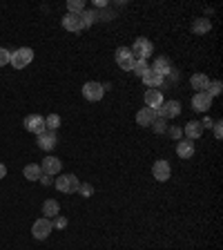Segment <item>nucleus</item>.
Segmentation results:
<instances>
[{"mask_svg":"<svg viewBox=\"0 0 223 250\" xmlns=\"http://www.w3.org/2000/svg\"><path fill=\"white\" fill-rule=\"evenodd\" d=\"M130 52L136 61H147V58L154 54V45H152V41H147V38H136L134 45L130 47Z\"/></svg>","mask_w":223,"mask_h":250,"instance_id":"1","label":"nucleus"},{"mask_svg":"<svg viewBox=\"0 0 223 250\" xmlns=\"http://www.w3.org/2000/svg\"><path fill=\"white\" fill-rule=\"evenodd\" d=\"M34 61V52H31L29 47H20V49H16L14 54H11V67L14 69H25L29 62Z\"/></svg>","mask_w":223,"mask_h":250,"instance_id":"2","label":"nucleus"},{"mask_svg":"<svg viewBox=\"0 0 223 250\" xmlns=\"http://www.w3.org/2000/svg\"><path fill=\"white\" fill-rule=\"evenodd\" d=\"M154 112L159 119H174V116L181 114V103L179 101H163Z\"/></svg>","mask_w":223,"mask_h":250,"instance_id":"3","label":"nucleus"},{"mask_svg":"<svg viewBox=\"0 0 223 250\" xmlns=\"http://www.w3.org/2000/svg\"><path fill=\"white\" fill-rule=\"evenodd\" d=\"M114 58H116V62H119L121 69H125V72H132V69H134L136 58L132 56L130 47H119V49H116V54H114Z\"/></svg>","mask_w":223,"mask_h":250,"instance_id":"4","label":"nucleus"},{"mask_svg":"<svg viewBox=\"0 0 223 250\" xmlns=\"http://www.w3.org/2000/svg\"><path fill=\"white\" fill-rule=\"evenodd\" d=\"M54 230V224H52V219H36L34 221V226H31V234L36 237V239H47L49 234H52Z\"/></svg>","mask_w":223,"mask_h":250,"instance_id":"5","label":"nucleus"},{"mask_svg":"<svg viewBox=\"0 0 223 250\" xmlns=\"http://www.w3.org/2000/svg\"><path fill=\"white\" fill-rule=\"evenodd\" d=\"M78 186H81V181H78L76 174H61V177L56 179V188L61 190V192L72 194V192L78 190Z\"/></svg>","mask_w":223,"mask_h":250,"instance_id":"6","label":"nucleus"},{"mask_svg":"<svg viewBox=\"0 0 223 250\" xmlns=\"http://www.w3.org/2000/svg\"><path fill=\"white\" fill-rule=\"evenodd\" d=\"M83 96H85V101L96 103V101H101L105 96V87L101 83H96V81H89V83L83 85Z\"/></svg>","mask_w":223,"mask_h":250,"instance_id":"7","label":"nucleus"},{"mask_svg":"<svg viewBox=\"0 0 223 250\" xmlns=\"http://www.w3.org/2000/svg\"><path fill=\"white\" fill-rule=\"evenodd\" d=\"M25 130L27 132H31V134H42V132L47 130L45 127V116H41V114H31V116H27L25 119Z\"/></svg>","mask_w":223,"mask_h":250,"instance_id":"8","label":"nucleus"},{"mask_svg":"<svg viewBox=\"0 0 223 250\" xmlns=\"http://www.w3.org/2000/svg\"><path fill=\"white\" fill-rule=\"evenodd\" d=\"M152 174H154V179L156 181H167L170 179V174H172V167H170V163L165 161V159H159V161L152 166Z\"/></svg>","mask_w":223,"mask_h":250,"instance_id":"9","label":"nucleus"},{"mask_svg":"<svg viewBox=\"0 0 223 250\" xmlns=\"http://www.w3.org/2000/svg\"><path fill=\"white\" fill-rule=\"evenodd\" d=\"M58 146V139H56V132H49L45 130L42 134H38V147L45 152H52L54 147Z\"/></svg>","mask_w":223,"mask_h":250,"instance_id":"10","label":"nucleus"},{"mask_svg":"<svg viewBox=\"0 0 223 250\" xmlns=\"http://www.w3.org/2000/svg\"><path fill=\"white\" fill-rule=\"evenodd\" d=\"M41 170H42V174H47V177L58 174V172H61V159H56V156H45L41 163Z\"/></svg>","mask_w":223,"mask_h":250,"instance_id":"11","label":"nucleus"},{"mask_svg":"<svg viewBox=\"0 0 223 250\" xmlns=\"http://www.w3.org/2000/svg\"><path fill=\"white\" fill-rule=\"evenodd\" d=\"M141 78H143V83H145L150 89H159L163 83H165V78H163L161 74H156L154 69H147V72L143 74V76H141Z\"/></svg>","mask_w":223,"mask_h":250,"instance_id":"12","label":"nucleus"},{"mask_svg":"<svg viewBox=\"0 0 223 250\" xmlns=\"http://www.w3.org/2000/svg\"><path fill=\"white\" fill-rule=\"evenodd\" d=\"M62 27H65L67 31H81V29H83L81 14H65V16H62Z\"/></svg>","mask_w":223,"mask_h":250,"instance_id":"13","label":"nucleus"},{"mask_svg":"<svg viewBox=\"0 0 223 250\" xmlns=\"http://www.w3.org/2000/svg\"><path fill=\"white\" fill-rule=\"evenodd\" d=\"M192 107L197 109V112H208V109L212 107V99H210L205 92L194 94V96H192Z\"/></svg>","mask_w":223,"mask_h":250,"instance_id":"14","label":"nucleus"},{"mask_svg":"<svg viewBox=\"0 0 223 250\" xmlns=\"http://www.w3.org/2000/svg\"><path fill=\"white\" fill-rule=\"evenodd\" d=\"M156 121V112L152 107H143L139 109V114H136V123L141 125V127H150L152 123Z\"/></svg>","mask_w":223,"mask_h":250,"instance_id":"15","label":"nucleus"},{"mask_svg":"<svg viewBox=\"0 0 223 250\" xmlns=\"http://www.w3.org/2000/svg\"><path fill=\"white\" fill-rule=\"evenodd\" d=\"M150 69H154L156 74H161L163 78H165V76H170V74L174 72V69H172V62H170V58H165V56H159V58H156V61H154V65H152Z\"/></svg>","mask_w":223,"mask_h":250,"instance_id":"16","label":"nucleus"},{"mask_svg":"<svg viewBox=\"0 0 223 250\" xmlns=\"http://www.w3.org/2000/svg\"><path fill=\"white\" fill-rule=\"evenodd\" d=\"M177 154L181 156V159H192L194 156V143L190 139H181L177 143Z\"/></svg>","mask_w":223,"mask_h":250,"instance_id":"17","label":"nucleus"},{"mask_svg":"<svg viewBox=\"0 0 223 250\" xmlns=\"http://www.w3.org/2000/svg\"><path fill=\"white\" fill-rule=\"evenodd\" d=\"M183 134H185L190 141L199 139V136L203 134V125H201V121H190V123H185V127H183Z\"/></svg>","mask_w":223,"mask_h":250,"instance_id":"18","label":"nucleus"},{"mask_svg":"<svg viewBox=\"0 0 223 250\" xmlns=\"http://www.w3.org/2000/svg\"><path fill=\"white\" fill-rule=\"evenodd\" d=\"M143 99H145V105H147V107L156 109L159 105L163 103V92H161V89H147Z\"/></svg>","mask_w":223,"mask_h":250,"instance_id":"19","label":"nucleus"},{"mask_svg":"<svg viewBox=\"0 0 223 250\" xmlns=\"http://www.w3.org/2000/svg\"><path fill=\"white\" fill-rule=\"evenodd\" d=\"M58 212H61V206H58V201H54V199H47V201L42 203V214H45V219H56Z\"/></svg>","mask_w":223,"mask_h":250,"instance_id":"20","label":"nucleus"},{"mask_svg":"<svg viewBox=\"0 0 223 250\" xmlns=\"http://www.w3.org/2000/svg\"><path fill=\"white\" fill-rule=\"evenodd\" d=\"M210 29H212V22H210V18H197V21L192 22V31L197 34V36L208 34Z\"/></svg>","mask_w":223,"mask_h":250,"instance_id":"21","label":"nucleus"},{"mask_svg":"<svg viewBox=\"0 0 223 250\" xmlns=\"http://www.w3.org/2000/svg\"><path fill=\"white\" fill-rule=\"evenodd\" d=\"M22 174H25L27 181H41L42 170H41V166H36V163H29V166H25Z\"/></svg>","mask_w":223,"mask_h":250,"instance_id":"22","label":"nucleus"},{"mask_svg":"<svg viewBox=\"0 0 223 250\" xmlns=\"http://www.w3.org/2000/svg\"><path fill=\"white\" fill-rule=\"evenodd\" d=\"M208 85H210V78L205 74H194L192 76V87L197 89V94L208 92Z\"/></svg>","mask_w":223,"mask_h":250,"instance_id":"23","label":"nucleus"},{"mask_svg":"<svg viewBox=\"0 0 223 250\" xmlns=\"http://www.w3.org/2000/svg\"><path fill=\"white\" fill-rule=\"evenodd\" d=\"M81 21H83V27H92L94 22L99 21V11L96 9H87L81 14Z\"/></svg>","mask_w":223,"mask_h":250,"instance_id":"24","label":"nucleus"},{"mask_svg":"<svg viewBox=\"0 0 223 250\" xmlns=\"http://www.w3.org/2000/svg\"><path fill=\"white\" fill-rule=\"evenodd\" d=\"M85 11V0H69L67 2V14H83Z\"/></svg>","mask_w":223,"mask_h":250,"instance_id":"25","label":"nucleus"},{"mask_svg":"<svg viewBox=\"0 0 223 250\" xmlns=\"http://www.w3.org/2000/svg\"><path fill=\"white\" fill-rule=\"evenodd\" d=\"M45 127L49 132H56L58 127H61V116H58V114H49L45 119Z\"/></svg>","mask_w":223,"mask_h":250,"instance_id":"26","label":"nucleus"},{"mask_svg":"<svg viewBox=\"0 0 223 250\" xmlns=\"http://www.w3.org/2000/svg\"><path fill=\"white\" fill-rule=\"evenodd\" d=\"M221 89H223V85H221V81H212V83L208 85V96L210 99H214V96H219V94H221Z\"/></svg>","mask_w":223,"mask_h":250,"instance_id":"27","label":"nucleus"},{"mask_svg":"<svg viewBox=\"0 0 223 250\" xmlns=\"http://www.w3.org/2000/svg\"><path fill=\"white\" fill-rule=\"evenodd\" d=\"M76 192L81 194V197H85V199H87V197H92V194H94V188L89 186V183H81V186H78V190H76Z\"/></svg>","mask_w":223,"mask_h":250,"instance_id":"28","label":"nucleus"},{"mask_svg":"<svg viewBox=\"0 0 223 250\" xmlns=\"http://www.w3.org/2000/svg\"><path fill=\"white\" fill-rule=\"evenodd\" d=\"M147 69H150V65H147V61H136V62H134V69H132V72H136V74H139V76H143V74H145Z\"/></svg>","mask_w":223,"mask_h":250,"instance_id":"29","label":"nucleus"},{"mask_svg":"<svg viewBox=\"0 0 223 250\" xmlns=\"http://www.w3.org/2000/svg\"><path fill=\"white\" fill-rule=\"evenodd\" d=\"M152 127H154L156 134H163V132H167V123H165V119H156L154 123H152Z\"/></svg>","mask_w":223,"mask_h":250,"instance_id":"30","label":"nucleus"},{"mask_svg":"<svg viewBox=\"0 0 223 250\" xmlns=\"http://www.w3.org/2000/svg\"><path fill=\"white\" fill-rule=\"evenodd\" d=\"M9 61H11V52H7L5 47H0V67H2V65H7Z\"/></svg>","mask_w":223,"mask_h":250,"instance_id":"31","label":"nucleus"},{"mask_svg":"<svg viewBox=\"0 0 223 250\" xmlns=\"http://www.w3.org/2000/svg\"><path fill=\"white\" fill-rule=\"evenodd\" d=\"M167 134H170L172 139H181L183 130H181V127H167Z\"/></svg>","mask_w":223,"mask_h":250,"instance_id":"32","label":"nucleus"},{"mask_svg":"<svg viewBox=\"0 0 223 250\" xmlns=\"http://www.w3.org/2000/svg\"><path fill=\"white\" fill-rule=\"evenodd\" d=\"M221 121H217V123H212V127H214V136H217V139H221L223 136V127H221Z\"/></svg>","mask_w":223,"mask_h":250,"instance_id":"33","label":"nucleus"},{"mask_svg":"<svg viewBox=\"0 0 223 250\" xmlns=\"http://www.w3.org/2000/svg\"><path fill=\"white\" fill-rule=\"evenodd\" d=\"M67 226V219L65 217H56V228H65Z\"/></svg>","mask_w":223,"mask_h":250,"instance_id":"34","label":"nucleus"},{"mask_svg":"<svg viewBox=\"0 0 223 250\" xmlns=\"http://www.w3.org/2000/svg\"><path fill=\"white\" fill-rule=\"evenodd\" d=\"M5 177H7V167L0 163V179H5Z\"/></svg>","mask_w":223,"mask_h":250,"instance_id":"35","label":"nucleus"},{"mask_svg":"<svg viewBox=\"0 0 223 250\" xmlns=\"http://www.w3.org/2000/svg\"><path fill=\"white\" fill-rule=\"evenodd\" d=\"M41 181H42V183H45V186H47V183H52V179L47 177V174H42V177H41Z\"/></svg>","mask_w":223,"mask_h":250,"instance_id":"36","label":"nucleus"}]
</instances>
